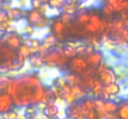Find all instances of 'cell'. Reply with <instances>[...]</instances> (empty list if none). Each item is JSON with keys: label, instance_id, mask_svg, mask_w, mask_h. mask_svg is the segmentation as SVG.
I'll use <instances>...</instances> for the list:
<instances>
[{"label": "cell", "instance_id": "6", "mask_svg": "<svg viewBox=\"0 0 128 119\" xmlns=\"http://www.w3.org/2000/svg\"><path fill=\"white\" fill-rule=\"evenodd\" d=\"M101 22H102V19H101V16L98 14L90 12V20L84 26L85 32L86 34H91V35H100Z\"/></svg>", "mask_w": 128, "mask_h": 119}, {"label": "cell", "instance_id": "4", "mask_svg": "<svg viewBox=\"0 0 128 119\" xmlns=\"http://www.w3.org/2000/svg\"><path fill=\"white\" fill-rule=\"evenodd\" d=\"M66 66H67L70 73L78 75V76H81L86 70L88 68V65H87V62H86L84 56H75V57L70 58L67 61V65Z\"/></svg>", "mask_w": 128, "mask_h": 119}, {"label": "cell", "instance_id": "3", "mask_svg": "<svg viewBox=\"0 0 128 119\" xmlns=\"http://www.w3.org/2000/svg\"><path fill=\"white\" fill-rule=\"evenodd\" d=\"M26 20L28 25H31L35 29H45L48 25V17L36 9H31L26 12Z\"/></svg>", "mask_w": 128, "mask_h": 119}, {"label": "cell", "instance_id": "13", "mask_svg": "<svg viewBox=\"0 0 128 119\" xmlns=\"http://www.w3.org/2000/svg\"><path fill=\"white\" fill-rule=\"evenodd\" d=\"M15 57H16V51L15 50L8 47L6 45H1V47H0V62L14 60Z\"/></svg>", "mask_w": 128, "mask_h": 119}, {"label": "cell", "instance_id": "22", "mask_svg": "<svg viewBox=\"0 0 128 119\" xmlns=\"http://www.w3.org/2000/svg\"><path fill=\"white\" fill-rule=\"evenodd\" d=\"M65 4H66V0H50V1L47 2L48 7H50V9H52V10L62 9Z\"/></svg>", "mask_w": 128, "mask_h": 119}, {"label": "cell", "instance_id": "21", "mask_svg": "<svg viewBox=\"0 0 128 119\" xmlns=\"http://www.w3.org/2000/svg\"><path fill=\"white\" fill-rule=\"evenodd\" d=\"M29 61H30V65H31L34 68H41L44 66L42 56H40V55H38V53L32 55V56L29 58Z\"/></svg>", "mask_w": 128, "mask_h": 119}, {"label": "cell", "instance_id": "28", "mask_svg": "<svg viewBox=\"0 0 128 119\" xmlns=\"http://www.w3.org/2000/svg\"><path fill=\"white\" fill-rule=\"evenodd\" d=\"M24 32H25V35L31 36V35L35 34V27H32L31 25H26V26L24 27Z\"/></svg>", "mask_w": 128, "mask_h": 119}, {"label": "cell", "instance_id": "33", "mask_svg": "<svg viewBox=\"0 0 128 119\" xmlns=\"http://www.w3.org/2000/svg\"><path fill=\"white\" fill-rule=\"evenodd\" d=\"M30 119H38V118H35V117H32V118H30Z\"/></svg>", "mask_w": 128, "mask_h": 119}, {"label": "cell", "instance_id": "18", "mask_svg": "<svg viewBox=\"0 0 128 119\" xmlns=\"http://www.w3.org/2000/svg\"><path fill=\"white\" fill-rule=\"evenodd\" d=\"M118 109V103L113 101H103V111L106 114H116Z\"/></svg>", "mask_w": 128, "mask_h": 119}, {"label": "cell", "instance_id": "20", "mask_svg": "<svg viewBox=\"0 0 128 119\" xmlns=\"http://www.w3.org/2000/svg\"><path fill=\"white\" fill-rule=\"evenodd\" d=\"M116 114L120 119L128 118V102H122L121 104H118V109Z\"/></svg>", "mask_w": 128, "mask_h": 119}, {"label": "cell", "instance_id": "11", "mask_svg": "<svg viewBox=\"0 0 128 119\" xmlns=\"http://www.w3.org/2000/svg\"><path fill=\"white\" fill-rule=\"evenodd\" d=\"M120 93H121V86L117 82H114V83L103 86V93L101 96V99L102 101H110L112 97L118 96Z\"/></svg>", "mask_w": 128, "mask_h": 119}, {"label": "cell", "instance_id": "32", "mask_svg": "<svg viewBox=\"0 0 128 119\" xmlns=\"http://www.w3.org/2000/svg\"><path fill=\"white\" fill-rule=\"evenodd\" d=\"M1 45H2V42H1V40H0V47H1Z\"/></svg>", "mask_w": 128, "mask_h": 119}, {"label": "cell", "instance_id": "24", "mask_svg": "<svg viewBox=\"0 0 128 119\" xmlns=\"http://www.w3.org/2000/svg\"><path fill=\"white\" fill-rule=\"evenodd\" d=\"M123 0H106V4H108V5H111L112 7H113V10H114V12H117V14H120L121 12V9H120V5H121V2H122Z\"/></svg>", "mask_w": 128, "mask_h": 119}, {"label": "cell", "instance_id": "10", "mask_svg": "<svg viewBox=\"0 0 128 119\" xmlns=\"http://www.w3.org/2000/svg\"><path fill=\"white\" fill-rule=\"evenodd\" d=\"M85 60L87 62V65H88V67L96 70L103 63V55H102V52L94 50V51L90 52L88 55H86Z\"/></svg>", "mask_w": 128, "mask_h": 119}, {"label": "cell", "instance_id": "31", "mask_svg": "<svg viewBox=\"0 0 128 119\" xmlns=\"http://www.w3.org/2000/svg\"><path fill=\"white\" fill-rule=\"evenodd\" d=\"M39 1H40L41 4H47V2H48L50 0H39Z\"/></svg>", "mask_w": 128, "mask_h": 119}, {"label": "cell", "instance_id": "26", "mask_svg": "<svg viewBox=\"0 0 128 119\" xmlns=\"http://www.w3.org/2000/svg\"><path fill=\"white\" fill-rule=\"evenodd\" d=\"M103 14H104L106 16H111V15L114 14V10H113V7H112L111 5L106 4V5L103 6Z\"/></svg>", "mask_w": 128, "mask_h": 119}, {"label": "cell", "instance_id": "30", "mask_svg": "<svg viewBox=\"0 0 128 119\" xmlns=\"http://www.w3.org/2000/svg\"><path fill=\"white\" fill-rule=\"evenodd\" d=\"M25 113H26L28 116H34V114L36 113V111L34 109V107H32V106H30V107H26V111H25Z\"/></svg>", "mask_w": 128, "mask_h": 119}, {"label": "cell", "instance_id": "17", "mask_svg": "<svg viewBox=\"0 0 128 119\" xmlns=\"http://www.w3.org/2000/svg\"><path fill=\"white\" fill-rule=\"evenodd\" d=\"M78 10H80L78 2H70V1H67L64 5V7H62V14H68V15L74 16Z\"/></svg>", "mask_w": 128, "mask_h": 119}, {"label": "cell", "instance_id": "9", "mask_svg": "<svg viewBox=\"0 0 128 119\" xmlns=\"http://www.w3.org/2000/svg\"><path fill=\"white\" fill-rule=\"evenodd\" d=\"M66 30H67V26L58 17L55 19L51 22V34L56 37L57 41H64V36H65Z\"/></svg>", "mask_w": 128, "mask_h": 119}, {"label": "cell", "instance_id": "16", "mask_svg": "<svg viewBox=\"0 0 128 119\" xmlns=\"http://www.w3.org/2000/svg\"><path fill=\"white\" fill-rule=\"evenodd\" d=\"M32 55H34V53H32L31 47H29V46H26V45H24V43H22V45L18 48V51H16V56L20 57V58H22L24 61L29 60Z\"/></svg>", "mask_w": 128, "mask_h": 119}, {"label": "cell", "instance_id": "25", "mask_svg": "<svg viewBox=\"0 0 128 119\" xmlns=\"http://www.w3.org/2000/svg\"><path fill=\"white\" fill-rule=\"evenodd\" d=\"M66 26H68L70 24H72V20H74V16L72 15H68V14H61V16L58 17Z\"/></svg>", "mask_w": 128, "mask_h": 119}, {"label": "cell", "instance_id": "1", "mask_svg": "<svg viewBox=\"0 0 128 119\" xmlns=\"http://www.w3.org/2000/svg\"><path fill=\"white\" fill-rule=\"evenodd\" d=\"M45 89L40 77L35 73H29L18 78H11L6 93L11 96L14 107L26 108L41 103Z\"/></svg>", "mask_w": 128, "mask_h": 119}, {"label": "cell", "instance_id": "8", "mask_svg": "<svg viewBox=\"0 0 128 119\" xmlns=\"http://www.w3.org/2000/svg\"><path fill=\"white\" fill-rule=\"evenodd\" d=\"M1 42H2V45H6L8 47H10V48H12V50H18L24 42V39L18 34V32H6L2 37H1Z\"/></svg>", "mask_w": 128, "mask_h": 119}, {"label": "cell", "instance_id": "19", "mask_svg": "<svg viewBox=\"0 0 128 119\" xmlns=\"http://www.w3.org/2000/svg\"><path fill=\"white\" fill-rule=\"evenodd\" d=\"M88 20H90V12H87V11H80V12H77V16L75 19V25L84 27L86 24L88 22Z\"/></svg>", "mask_w": 128, "mask_h": 119}, {"label": "cell", "instance_id": "7", "mask_svg": "<svg viewBox=\"0 0 128 119\" xmlns=\"http://www.w3.org/2000/svg\"><path fill=\"white\" fill-rule=\"evenodd\" d=\"M87 112L84 106L81 104V102H75L72 104H70L66 109V116L68 119H86Z\"/></svg>", "mask_w": 128, "mask_h": 119}, {"label": "cell", "instance_id": "27", "mask_svg": "<svg viewBox=\"0 0 128 119\" xmlns=\"http://www.w3.org/2000/svg\"><path fill=\"white\" fill-rule=\"evenodd\" d=\"M4 118L5 119H18V112L11 109L10 112H8L6 114H4Z\"/></svg>", "mask_w": 128, "mask_h": 119}, {"label": "cell", "instance_id": "15", "mask_svg": "<svg viewBox=\"0 0 128 119\" xmlns=\"http://www.w3.org/2000/svg\"><path fill=\"white\" fill-rule=\"evenodd\" d=\"M42 106H44L42 113L47 118L52 119V118H56V117H57V114H58V107H57L54 102L46 103V104H42Z\"/></svg>", "mask_w": 128, "mask_h": 119}, {"label": "cell", "instance_id": "29", "mask_svg": "<svg viewBox=\"0 0 128 119\" xmlns=\"http://www.w3.org/2000/svg\"><path fill=\"white\" fill-rule=\"evenodd\" d=\"M41 2L39 1V0H31V9H36V10H39L40 7H41Z\"/></svg>", "mask_w": 128, "mask_h": 119}, {"label": "cell", "instance_id": "23", "mask_svg": "<svg viewBox=\"0 0 128 119\" xmlns=\"http://www.w3.org/2000/svg\"><path fill=\"white\" fill-rule=\"evenodd\" d=\"M10 81H11V78H9L6 76H0V93H4L8 91Z\"/></svg>", "mask_w": 128, "mask_h": 119}, {"label": "cell", "instance_id": "5", "mask_svg": "<svg viewBox=\"0 0 128 119\" xmlns=\"http://www.w3.org/2000/svg\"><path fill=\"white\" fill-rule=\"evenodd\" d=\"M96 76L98 77L100 82L102 83V86H107V84L114 83L117 81V76H116L114 71L111 70V68H108L103 63L98 68H96Z\"/></svg>", "mask_w": 128, "mask_h": 119}, {"label": "cell", "instance_id": "14", "mask_svg": "<svg viewBox=\"0 0 128 119\" xmlns=\"http://www.w3.org/2000/svg\"><path fill=\"white\" fill-rule=\"evenodd\" d=\"M5 12L8 15V19L10 21H16L20 20L24 16V11L20 7H10V6H5Z\"/></svg>", "mask_w": 128, "mask_h": 119}, {"label": "cell", "instance_id": "35", "mask_svg": "<svg viewBox=\"0 0 128 119\" xmlns=\"http://www.w3.org/2000/svg\"><path fill=\"white\" fill-rule=\"evenodd\" d=\"M127 119H128V118H127Z\"/></svg>", "mask_w": 128, "mask_h": 119}, {"label": "cell", "instance_id": "2", "mask_svg": "<svg viewBox=\"0 0 128 119\" xmlns=\"http://www.w3.org/2000/svg\"><path fill=\"white\" fill-rule=\"evenodd\" d=\"M44 65L48 66V67H64L67 65L68 58L64 55L62 48H50L45 55L42 56Z\"/></svg>", "mask_w": 128, "mask_h": 119}, {"label": "cell", "instance_id": "12", "mask_svg": "<svg viewBox=\"0 0 128 119\" xmlns=\"http://www.w3.org/2000/svg\"><path fill=\"white\" fill-rule=\"evenodd\" d=\"M12 108H14V102H12L11 96L6 92L0 93V116L6 114Z\"/></svg>", "mask_w": 128, "mask_h": 119}, {"label": "cell", "instance_id": "34", "mask_svg": "<svg viewBox=\"0 0 128 119\" xmlns=\"http://www.w3.org/2000/svg\"><path fill=\"white\" fill-rule=\"evenodd\" d=\"M0 63H1V62H0Z\"/></svg>", "mask_w": 128, "mask_h": 119}]
</instances>
